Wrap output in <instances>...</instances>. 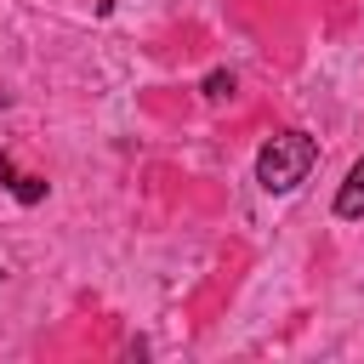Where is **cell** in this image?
Instances as JSON below:
<instances>
[{
    "mask_svg": "<svg viewBox=\"0 0 364 364\" xmlns=\"http://www.w3.org/2000/svg\"><path fill=\"white\" fill-rule=\"evenodd\" d=\"M336 216H347V222L364 216V159L347 171V182H341V193H336Z\"/></svg>",
    "mask_w": 364,
    "mask_h": 364,
    "instance_id": "obj_2",
    "label": "cell"
},
{
    "mask_svg": "<svg viewBox=\"0 0 364 364\" xmlns=\"http://www.w3.org/2000/svg\"><path fill=\"white\" fill-rule=\"evenodd\" d=\"M228 91H233V74H210V80H205V97H216V102H222Z\"/></svg>",
    "mask_w": 364,
    "mask_h": 364,
    "instance_id": "obj_4",
    "label": "cell"
},
{
    "mask_svg": "<svg viewBox=\"0 0 364 364\" xmlns=\"http://www.w3.org/2000/svg\"><path fill=\"white\" fill-rule=\"evenodd\" d=\"M313 165H318V142H313L307 131H279V136H267L262 154H256V182H262L267 193H290V188L307 182Z\"/></svg>",
    "mask_w": 364,
    "mask_h": 364,
    "instance_id": "obj_1",
    "label": "cell"
},
{
    "mask_svg": "<svg viewBox=\"0 0 364 364\" xmlns=\"http://www.w3.org/2000/svg\"><path fill=\"white\" fill-rule=\"evenodd\" d=\"M11 193H17L23 205H40V199H46V182H40V176H17V182H11Z\"/></svg>",
    "mask_w": 364,
    "mask_h": 364,
    "instance_id": "obj_3",
    "label": "cell"
}]
</instances>
